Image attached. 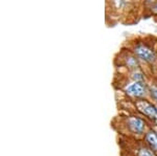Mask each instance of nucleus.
<instances>
[{
    "label": "nucleus",
    "mask_w": 157,
    "mask_h": 156,
    "mask_svg": "<svg viewBox=\"0 0 157 156\" xmlns=\"http://www.w3.org/2000/svg\"><path fill=\"white\" fill-rule=\"evenodd\" d=\"M131 50L140 62L154 63L157 61V51L147 42L137 41L131 47Z\"/></svg>",
    "instance_id": "obj_1"
},
{
    "label": "nucleus",
    "mask_w": 157,
    "mask_h": 156,
    "mask_svg": "<svg viewBox=\"0 0 157 156\" xmlns=\"http://www.w3.org/2000/svg\"><path fill=\"white\" fill-rule=\"evenodd\" d=\"M121 59L124 61V65H125L127 68L133 70L139 68V63L140 61L138 60V58L132 52V50H126L123 55H121Z\"/></svg>",
    "instance_id": "obj_4"
},
{
    "label": "nucleus",
    "mask_w": 157,
    "mask_h": 156,
    "mask_svg": "<svg viewBox=\"0 0 157 156\" xmlns=\"http://www.w3.org/2000/svg\"><path fill=\"white\" fill-rule=\"evenodd\" d=\"M126 93L129 94L130 97H144L146 94V87L144 82H137V81H133L132 83L128 84L125 88Z\"/></svg>",
    "instance_id": "obj_3"
},
{
    "label": "nucleus",
    "mask_w": 157,
    "mask_h": 156,
    "mask_svg": "<svg viewBox=\"0 0 157 156\" xmlns=\"http://www.w3.org/2000/svg\"><path fill=\"white\" fill-rule=\"evenodd\" d=\"M137 1H139V0H137Z\"/></svg>",
    "instance_id": "obj_11"
},
{
    "label": "nucleus",
    "mask_w": 157,
    "mask_h": 156,
    "mask_svg": "<svg viewBox=\"0 0 157 156\" xmlns=\"http://www.w3.org/2000/svg\"><path fill=\"white\" fill-rule=\"evenodd\" d=\"M136 107H137L139 112L145 114L149 119L157 122V108L153 106L151 103L145 100H139L136 102Z\"/></svg>",
    "instance_id": "obj_2"
},
{
    "label": "nucleus",
    "mask_w": 157,
    "mask_h": 156,
    "mask_svg": "<svg viewBox=\"0 0 157 156\" xmlns=\"http://www.w3.org/2000/svg\"><path fill=\"white\" fill-rule=\"evenodd\" d=\"M150 10H151V13H152V14L157 15V1L153 4V6H152L150 7Z\"/></svg>",
    "instance_id": "obj_10"
},
{
    "label": "nucleus",
    "mask_w": 157,
    "mask_h": 156,
    "mask_svg": "<svg viewBox=\"0 0 157 156\" xmlns=\"http://www.w3.org/2000/svg\"><path fill=\"white\" fill-rule=\"evenodd\" d=\"M150 92H151L152 97H153V99L155 101H157V86H155V85H151Z\"/></svg>",
    "instance_id": "obj_9"
},
{
    "label": "nucleus",
    "mask_w": 157,
    "mask_h": 156,
    "mask_svg": "<svg viewBox=\"0 0 157 156\" xmlns=\"http://www.w3.org/2000/svg\"><path fill=\"white\" fill-rule=\"evenodd\" d=\"M130 128L136 133H141L145 129V123L143 120L138 119V117H130L128 120Z\"/></svg>",
    "instance_id": "obj_5"
},
{
    "label": "nucleus",
    "mask_w": 157,
    "mask_h": 156,
    "mask_svg": "<svg viewBox=\"0 0 157 156\" xmlns=\"http://www.w3.org/2000/svg\"><path fill=\"white\" fill-rule=\"evenodd\" d=\"M132 79L133 81H137V82H144L145 78H144L143 72L140 71L138 68L137 69H133L132 70Z\"/></svg>",
    "instance_id": "obj_7"
},
{
    "label": "nucleus",
    "mask_w": 157,
    "mask_h": 156,
    "mask_svg": "<svg viewBox=\"0 0 157 156\" xmlns=\"http://www.w3.org/2000/svg\"><path fill=\"white\" fill-rule=\"evenodd\" d=\"M147 140L148 143L152 146L153 149L157 150V133L155 132H150L147 134Z\"/></svg>",
    "instance_id": "obj_6"
},
{
    "label": "nucleus",
    "mask_w": 157,
    "mask_h": 156,
    "mask_svg": "<svg viewBox=\"0 0 157 156\" xmlns=\"http://www.w3.org/2000/svg\"><path fill=\"white\" fill-rule=\"evenodd\" d=\"M138 156H155L154 153L152 151L148 150V149H141L138 152Z\"/></svg>",
    "instance_id": "obj_8"
}]
</instances>
